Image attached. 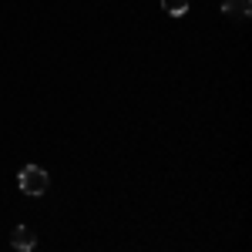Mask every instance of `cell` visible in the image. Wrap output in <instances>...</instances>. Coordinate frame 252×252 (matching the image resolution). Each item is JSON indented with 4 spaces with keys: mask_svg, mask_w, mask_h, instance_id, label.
I'll use <instances>...</instances> for the list:
<instances>
[{
    "mask_svg": "<svg viewBox=\"0 0 252 252\" xmlns=\"http://www.w3.org/2000/svg\"><path fill=\"white\" fill-rule=\"evenodd\" d=\"M47 182H51V178H47V172H44L40 165H24L17 172V189L24 195H44L47 192Z\"/></svg>",
    "mask_w": 252,
    "mask_h": 252,
    "instance_id": "cell-1",
    "label": "cell"
},
{
    "mask_svg": "<svg viewBox=\"0 0 252 252\" xmlns=\"http://www.w3.org/2000/svg\"><path fill=\"white\" fill-rule=\"evenodd\" d=\"M10 246H14V249H20V252H31L34 246H37V235L31 232L27 225H17V229H14V235H10Z\"/></svg>",
    "mask_w": 252,
    "mask_h": 252,
    "instance_id": "cell-2",
    "label": "cell"
},
{
    "mask_svg": "<svg viewBox=\"0 0 252 252\" xmlns=\"http://www.w3.org/2000/svg\"><path fill=\"white\" fill-rule=\"evenodd\" d=\"M222 14L225 17H249L252 0H222Z\"/></svg>",
    "mask_w": 252,
    "mask_h": 252,
    "instance_id": "cell-3",
    "label": "cell"
},
{
    "mask_svg": "<svg viewBox=\"0 0 252 252\" xmlns=\"http://www.w3.org/2000/svg\"><path fill=\"white\" fill-rule=\"evenodd\" d=\"M161 10L172 17H182V14H189V0H161Z\"/></svg>",
    "mask_w": 252,
    "mask_h": 252,
    "instance_id": "cell-4",
    "label": "cell"
}]
</instances>
